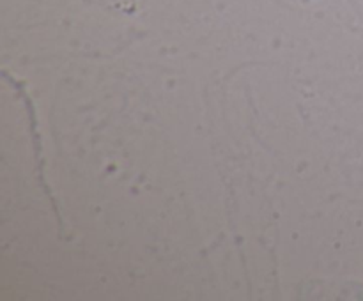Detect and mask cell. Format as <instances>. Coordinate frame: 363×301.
Instances as JSON below:
<instances>
[]
</instances>
